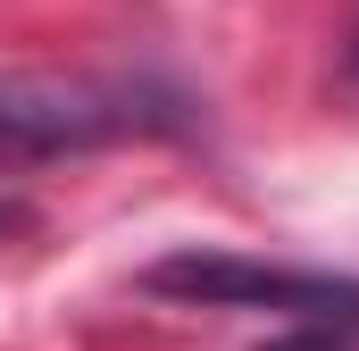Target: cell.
Listing matches in <instances>:
<instances>
[{"label":"cell","mask_w":359,"mask_h":351,"mask_svg":"<svg viewBox=\"0 0 359 351\" xmlns=\"http://www.w3.org/2000/svg\"><path fill=\"white\" fill-rule=\"evenodd\" d=\"M184 100L151 84H92V76H17L0 84V151H92L126 134H176Z\"/></svg>","instance_id":"obj_1"},{"label":"cell","mask_w":359,"mask_h":351,"mask_svg":"<svg viewBox=\"0 0 359 351\" xmlns=\"http://www.w3.org/2000/svg\"><path fill=\"white\" fill-rule=\"evenodd\" d=\"M151 293H176V301H201V310H276L309 335H334V326H359V284L351 276H309V267H259L234 260V251H176L142 276Z\"/></svg>","instance_id":"obj_2"},{"label":"cell","mask_w":359,"mask_h":351,"mask_svg":"<svg viewBox=\"0 0 359 351\" xmlns=\"http://www.w3.org/2000/svg\"><path fill=\"white\" fill-rule=\"evenodd\" d=\"M8 226H17V209H8V201H0V234H8Z\"/></svg>","instance_id":"obj_3"},{"label":"cell","mask_w":359,"mask_h":351,"mask_svg":"<svg viewBox=\"0 0 359 351\" xmlns=\"http://www.w3.org/2000/svg\"><path fill=\"white\" fill-rule=\"evenodd\" d=\"M351 67H359V42H351Z\"/></svg>","instance_id":"obj_4"}]
</instances>
